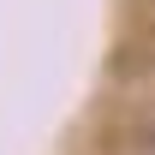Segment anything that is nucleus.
Returning <instances> with one entry per match:
<instances>
[{"label":"nucleus","mask_w":155,"mask_h":155,"mask_svg":"<svg viewBox=\"0 0 155 155\" xmlns=\"http://www.w3.org/2000/svg\"><path fill=\"white\" fill-rule=\"evenodd\" d=\"M149 137H155V119H149Z\"/></svg>","instance_id":"f257e3e1"}]
</instances>
